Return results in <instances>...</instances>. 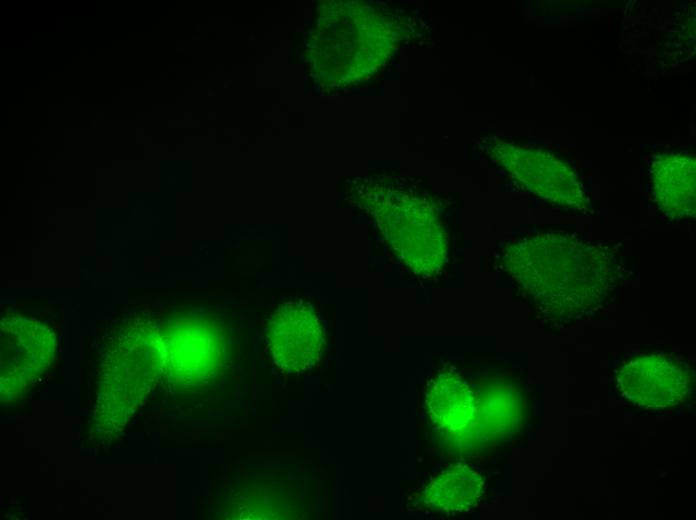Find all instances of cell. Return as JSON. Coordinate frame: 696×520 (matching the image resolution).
<instances>
[{"instance_id": "1", "label": "cell", "mask_w": 696, "mask_h": 520, "mask_svg": "<svg viewBox=\"0 0 696 520\" xmlns=\"http://www.w3.org/2000/svg\"><path fill=\"white\" fill-rule=\"evenodd\" d=\"M502 263L521 292L555 320L594 310L611 293L618 276L611 250L561 232L507 244Z\"/></svg>"}, {"instance_id": "4", "label": "cell", "mask_w": 696, "mask_h": 520, "mask_svg": "<svg viewBox=\"0 0 696 520\" xmlns=\"http://www.w3.org/2000/svg\"><path fill=\"white\" fill-rule=\"evenodd\" d=\"M499 166L525 190L564 208L587 212L589 196L565 160L542 149L491 139L483 147Z\"/></svg>"}, {"instance_id": "6", "label": "cell", "mask_w": 696, "mask_h": 520, "mask_svg": "<svg viewBox=\"0 0 696 520\" xmlns=\"http://www.w3.org/2000/svg\"><path fill=\"white\" fill-rule=\"evenodd\" d=\"M623 395L649 408L674 407L687 398L690 370L681 359L665 353L638 355L618 373Z\"/></svg>"}, {"instance_id": "9", "label": "cell", "mask_w": 696, "mask_h": 520, "mask_svg": "<svg viewBox=\"0 0 696 520\" xmlns=\"http://www.w3.org/2000/svg\"><path fill=\"white\" fill-rule=\"evenodd\" d=\"M651 192L658 209L674 220L696 212V160L682 152L654 155L649 165Z\"/></svg>"}, {"instance_id": "2", "label": "cell", "mask_w": 696, "mask_h": 520, "mask_svg": "<svg viewBox=\"0 0 696 520\" xmlns=\"http://www.w3.org/2000/svg\"><path fill=\"white\" fill-rule=\"evenodd\" d=\"M387 245L415 276L433 279L445 267L449 232L439 200L399 175L375 179L362 196Z\"/></svg>"}, {"instance_id": "11", "label": "cell", "mask_w": 696, "mask_h": 520, "mask_svg": "<svg viewBox=\"0 0 696 520\" xmlns=\"http://www.w3.org/2000/svg\"><path fill=\"white\" fill-rule=\"evenodd\" d=\"M437 384L444 394L441 397L436 393L432 402L433 412L438 415V420L443 424H449L452 430L464 427L474 412L473 396L467 385L457 376L440 377Z\"/></svg>"}, {"instance_id": "8", "label": "cell", "mask_w": 696, "mask_h": 520, "mask_svg": "<svg viewBox=\"0 0 696 520\" xmlns=\"http://www.w3.org/2000/svg\"><path fill=\"white\" fill-rule=\"evenodd\" d=\"M55 338L42 323L25 318L3 320L1 325L2 384L22 388L49 365Z\"/></svg>"}, {"instance_id": "7", "label": "cell", "mask_w": 696, "mask_h": 520, "mask_svg": "<svg viewBox=\"0 0 696 520\" xmlns=\"http://www.w3.org/2000/svg\"><path fill=\"white\" fill-rule=\"evenodd\" d=\"M266 335L274 363L288 373H302L322 356L323 328L314 309L302 302L279 307L269 319Z\"/></svg>"}, {"instance_id": "5", "label": "cell", "mask_w": 696, "mask_h": 520, "mask_svg": "<svg viewBox=\"0 0 696 520\" xmlns=\"http://www.w3.org/2000/svg\"><path fill=\"white\" fill-rule=\"evenodd\" d=\"M162 369L171 379L189 386L211 381L225 361V338L211 319L184 317L158 333Z\"/></svg>"}, {"instance_id": "10", "label": "cell", "mask_w": 696, "mask_h": 520, "mask_svg": "<svg viewBox=\"0 0 696 520\" xmlns=\"http://www.w3.org/2000/svg\"><path fill=\"white\" fill-rule=\"evenodd\" d=\"M483 481L467 466H456L436 478L425 492V500L437 511H464L479 500Z\"/></svg>"}, {"instance_id": "3", "label": "cell", "mask_w": 696, "mask_h": 520, "mask_svg": "<svg viewBox=\"0 0 696 520\" xmlns=\"http://www.w3.org/2000/svg\"><path fill=\"white\" fill-rule=\"evenodd\" d=\"M322 28V67L334 83L363 78L383 66L413 35L401 12L364 4L335 5Z\"/></svg>"}]
</instances>
